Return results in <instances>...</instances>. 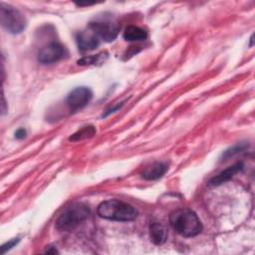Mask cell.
I'll use <instances>...</instances> for the list:
<instances>
[{
    "mask_svg": "<svg viewBox=\"0 0 255 255\" xmlns=\"http://www.w3.org/2000/svg\"><path fill=\"white\" fill-rule=\"evenodd\" d=\"M26 133H27L26 129H24V128H19V129H17L16 132H15V138H17V139H22V138H24V137L26 136Z\"/></svg>",
    "mask_w": 255,
    "mask_h": 255,
    "instance_id": "e0dca14e",
    "label": "cell"
},
{
    "mask_svg": "<svg viewBox=\"0 0 255 255\" xmlns=\"http://www.w3.org/2000/svg\"><path fill=\"white\" fill-rule=\"evenodd\" d=\"M173 230L183 237H194L202 231V223L197 214L188 208H179L169 215Z\"/></svg>",
    "mask_w": 255,
    "mask_h": 255,
    "instance_id": "6da1fadb",
    "label": "cell"
},
{
    "mask_svg": "<svg viewBox=\"0 0 255 255\" xmlns=\"http://www.w3.org/2000/svg\"><path fill=\"white\" fill-rule=\"evenodd\" d=\"M242 169H243L242 162H236L235 164L228 166L226 169H224L223 171H221L220 173H218L217 175L212 177L208 181V186H210V187L219 186V185L225 183L226 181L230 180L236 173H238Z\"/></svg>",
    "mask_w": 255,
    "mask_h": 255,
    "instance_id": "9c48e42d",
    "label": "cell"
},
{
    "mask_svg": "<svg viewBox=\"0 0 255 255\" xmlns=\"http://www.w3.org/2000/svg\"><path fill=\"white\" fill-rule=\"evenodd\" d=\"M167 168L165 163L155 161L146 165L140 172V176L146 180H156L164 175Z\"/></svg>",
    "mask_w": 255,
    "mask_h": 255,
    "instance_id": "30bf717a",
    "label": "cell"
},
{
    "mask_svg": "<svg viewBox=\"0 0 255 255\" xmlns=\"http://www.w3.org/2000/svg\"><path fill=\"white\" fill-rule=\"evenodd\" d=\"M149 237L153 244H163L167 238V230L165 226L159 222L151 223L149 226Z\"/></svg>",
    "mask_w": 255,
    "mask_h": 255,
    "instance_id": "8fae6325",
    "label": "cell"
},
{
    "mask_svg": "<svg viewBox=\"0 0 255 255\" xmlns=\"http://www.w3.org/2000/svg\"><path fill=\"white\" fill-rule=\"evenodd\" d=\"M97 212L100 217L112 221H133L137 217V210L132 205L117 199L103 201Z\"/></svg>",
    "mask_w": 255,
    "mask_h": 255,
    "instance_id": "3957f363",
    "label": "cell"
},
{
    "mask_svg": "<svg viewBox=\"0 0 255 255\" xmlns=\"http://www.w3.org/2000/svg\"><path fill=\"white\" fill-rule=\"evenodd\" d=\"M244 147H245V145H241V144H240V145H236V146H234V147H232V148L226 150V151L224 152V154H222V156H223V158H227V157L233 155L234 153L240 152L241 150L244 149Z\"/></svg>",
    "mask_w": 255,
    "mask_h": 255,
    "instance_id": "2e32d148",
    "label": "cell"
},
{
    "mask_svg": "<svg viewBox=\"0 0 255 255\" xmlns=\"http://www.w3.org/2000/svg\"><path fill=\"white\" fill-rule=\"evenodd\" d=\"M107 54L101 53L95 56H90V57H84L83 59L78 61L79 65H96L99 64L103 61V56H106Z\"/></svg>",
    "mask_w": 255,
    "mask_h": 255,
    "instance_id": "5bb4252c",
    "label": "cell"
},
{
    "mask_svg": "<svg viewBox=\"0 0 255 255\" xmlns=\"http://www.w3.org/2000/svg\"><path fill=\"white\" fill-rule=\"evenodd\" d=\"M68 50L58 42H52L43 47L38 53V61L42 64H53L68 56Z\"/></svg>",
    "mask_w": 255,
    "mask_h": 255,
    "instance_id": "5b68a950",
    "label": "cell"
},
{
    "mask_svg": "<svg viewBox=\"0 0 255 255\" xmlns=\"http://www.w3.org/2000/svg\"><path fill=\"white\" fill-rule=\"evenodd\" d=\"M89 27L99 36L100 39L106 42L114 41L119 34V26L112 21H94L89 24Z\"/></svg>",
    "mask_w": 255,
    "mask_h": 255,
    "instance_id": "52a82bcc",
    "label": "cell"
},
{
    "mask_svg": "<svg viewBox=\"0 0 255 255\" xmlns=\"http://www.w3.org/2000/svg\"><path fill=\"white\" fill-rule=\"evenodd\" d=\"M0 19L2 27L11 34H20L27 26L24 15L16 8L5 3H1Z\"/></svg>",
    "mask_w": 255,
    "mask_h": 255,
    "instance_id": "277c9868",
    "label": "cell"
},
{
    "mask_svg": "<svg viewBox=\"0 0 255 255\" xmlns=\"http://www.w3.org/2000/svg\"><path fill=\"white\" fill-rule=\"evenodd\" d=\"M95 133H96V128L93 126H87V127L82 128L81 129H79L74 134H72L69 139L72 140V141L83 140V139L90 138V137L94 136Z\"/></svg>",
    "mask_w": 255,
    "mask_h": 255,
    "instance_id": "4fadbf2b",
    "label": "cell"
},
{
    "mask_svg": "<svg viewBox=\"0 0 255 255\" xmlns=\"http://www.w3.org/2000/svg\"><path fill=\"white\" fill-rule=\"evenodd\" d=\"M19 240H20L19 238H14V239H12V240L6 242L5 244H3L2 247H1V252H2V254L6 253L8 250L12 249V248L19 242Z\"/></svg>",
    "mask_w": 255,
    "mask_h": 255,
    "instance_id": "9a60e30c",
    "label": "cell"
},
{
    "mask_svg": "<svg viewBox=\"0 0 255 255\" xmlns=\"http://www.w3.org/2000/svg\"><path fill=\"white\" fill-rule=\"evenodd\" d=\"M124 39L127 41H144L147 38V32L137 26H128L124 32Z\"/></svg>",
    "mask_w": 255,
    "mask_h": 255,
    "instance_id": "7c38bea8",
    "label": "cell"
},
{
    "mask_svg": "<svg viewBox=\"0 0 255 255\" xmlns=\"http://www.w3.org/2000/svg\"><path fill=\"white\" fill-rule=\"evenodd\" d=\"M90 207L84 202H74L64 208L56 220V228L62 232L76 229L90 215Z\"/></svg>",
    "mask_w": 255,
    "mask_h": 255,
    "instance_id": "7a4b0ae2",
    "label": "cell"
},
{
    "mask_svg": "<svg viewBox=\"0 0 255 255\" xmlns=\"http://www.w3.org/2000/svg\"><path fill=\"white\" fill-rule=\"evenodd\" d=\"M93 93L88 87H77L67 97L66 103L71 111L76 112L86 107L92 100Z\"/></svg>",
    "mask_w": 255,
    "mask_h": 255,
    "instance_id": "8992f818",
    "label": "cell"
},
{
    "mask_svg": "<svg viewBox=\"0 0 255 255\" xmlns=\"http://www.w3.org/2000/svg\"><path fill=\"white\" fill-rule=\"evenodd\" d=\"M76 40L79 50L82 52L95 50L99 47L101 41L99 36L90 27H88L86 30L79 32Z\"/></svg>",
    "mask_w": 255,
    "mask_h": 255,
    "instance_id": "ba28073f",
    "label": "cell"
}]
</instances>
